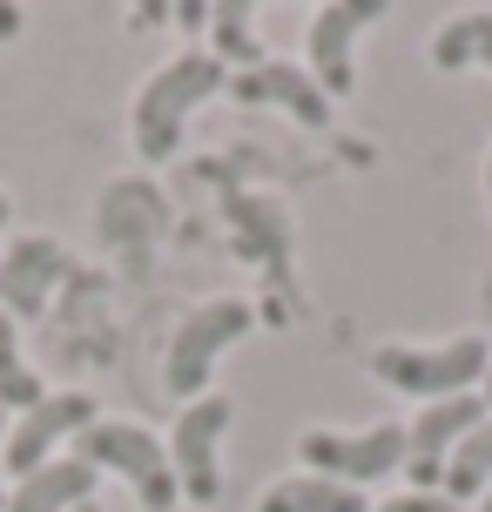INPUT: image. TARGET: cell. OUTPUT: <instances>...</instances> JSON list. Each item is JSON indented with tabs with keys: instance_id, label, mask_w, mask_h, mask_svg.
Returning a JSON list of instances; mask_svg holds the SVG:
<instances>
[{
	"instance_id": "6da1fadb",
	"label": "cell",
	"mask_w": 492,
	"mask_h": 512,
	"mask_svg": "<svg viewBox=\"0 0 492 512\" xmlns=\"http://www.w3.org/2000/svg\"><path fill=\"white\" fill-rule=\"evenodd\" d=\"M216 88H230V68L216 54H176L169 68H156V75L142 81V95H135V155L142 162H169L182 142V122Z\"/></svg>"
},
{
	"instance_id": "7a4b0ae2",
	"label": "cell",
	"mask_w": 492,
	"mask_h": 512,
	"mask_svg": "<svg viewBox=\"0 0 492 512\" xmlns=\"http://www.w3.org/2000/svg\"><path fill=\"white\" fill-rule=\"evenodd\" d=\"M75 459L95 465V472H122L135 486V499L149 512H176L182 486H176V465L162 452L156 432H142V425H115V418H95L88 432L75 438Z\"/></svg>"
},
{
	"instance_id": "3957f363",
	"label": "cell",
	"mask_w": 492,
	"mask_h": 512,
	"mask_svg": "<svg viewBox=\"0 0 492 512\" xmlns=\"http://www.w3.org/2000/svg\"><path fill=\"white\" fill-rule=\"evenodd\" d=\"M486 337H459V344H445V351H418V344H378L371 351V378L391 384V391H405V398H425V405H439V398H466L472 384L486 378Z\"/></svg>"
},
{
	"instance_id": "277c9868",
	"label": "cell",
	"mask_w": 492,
	"mask_h": 512,
	"mask_svg": "<svg viewBox=\"0 0 492 512\" xmlns=\"http://www.w3.org/2000/svg\"><path fill=\"white\" fill-rule=\"evenodd\" d=\"M257 324V310L243 304V297H216V304H196L189 317L176 324L169 337V364H162V384L176 391V398H209V378H216V358L230 351L236 337H250Z\"/></svg>"
},
{
	"instance_id": "5b68a950",
	"label": "cell",
	"mask_w": 492,
	"mask_h": 512,
	"mask_svg": "<svg viewBox=\"0 0 492 512\" xmlns=\"http://www.w3.org/2000/svg\"><path fill=\"white\" fill-rule=\"evenodd\" d=\"M162 230H169V203H162L142 176H122V182L102 189V203H95V236L122 256V270L142 277L149 256H156V243H162Z\"/></svg>"
},
{
	"instance_id": "8992f818",
	"label": "cell",
	"mask_w": 492,
	"mask_h": 512,
	"mask_svg": "<svg viewBox=\"0 0 492 512\" xmlns=\"http://www.w3.org/2000/svg\"><path fill=\"white\" fill-rule=\"evenodd\" d=\"M236 405L216 391V398H196V405L176 418V432H169V465H176V486L189 506H216L223 499V472H216V445L230 432Z\"/></svg>"
},
{
	"instance_id": "52a82bcc",
	"label": "cell",
	"mask_w": 492,
	"mask_h": 512,
	"mask_svg": "<svg viewBox=\"0 0 492 512\" xmlns=\"http://www.w3.org/2000/svg\"><path fill=\"white\" fill-rule=\"evenodd\" d=\"M297 459L311 465L317 479L337 486H364V479H385L405 472V425H371V432H304L297 438Z\"/></svg>"
},
{
	"instance_id": "ba28073f",
	"label": "cell",
	"mask_w": 492,
	"mask_h": 512,
	"mask_svg": "<svg viewBox=\"0 0 492 512\" xmlns=\"http://www.w3.org/2000/svg\"><path fill=\"white\" fill-rule=\"evenodd\" d=\"M95 425V398L88 391H54L34 411H21V425H7V445H0V479H27L54 459V445H68Z\"/></svg>"
},
{
	"instance_id": "9c48e42d",
	"label": "cell",
	"mask_w": 492,
	"mask_h": 512,
	"mask_svg": "<svg viewBox=\"0 0 492 512\" xmlns=\"http://www.w3.org/2000/svg\"><path fill=\"white\" fill-rule=\"evenodd\" d=\"M492 411H486V398H439L432 411H418V425L405 432V472L418 479V492H432L445 479V465H452V452H459V438L466 432H479Z\"/></svg>"
},
{
	"instance_id": "30bf717a",
	"label": "cell",
	"mask_w": 492,
	"mask_h": 512,
	"mask_svg": "<svg viewBox=\"0 0 492 512\" xmlns=\"http://www.w3.org/2000/svg\"><path fill=\"white\" fill-rule=\"evenodd\" d=\"M378 14H385V0H337V7H317L311 14V81L331 102L351 95V81H358L351 41H358V27H371Z\"/></svg>"
},
{
	"instance_id": "8fae6325",
	"label": "cell",
	"mask_w": 492,
	"mask_h": 512,
	"mask_svg": "<svg viewBox=\"0 0 492 512\" xmlns=\"http://www.w3.org/2000/svg\"><path fill=\"white\" fill-rule=\"evenodd\" d=\"M61 277H68V256H61L54 236H14L0 250V310L7 317H41Z\"/></svg>"
},
{
	"instance_id": "7c38bea8",
	"label": "cell",
	"mask_w": 492,
	"mask_h": 512,
	"mask_svg": "<svg viewBox=\"0 0 492 512\" xmlns=\"http://www.w3.org/2000/svg\"><path fill=\"white\" fill-rule=\"evenodd\" d=\"M230 95L236 102H277V108H290L304 128H324L331 122V95L317 88L304 68H290V61H257L250 75H230Z\"/></svg>"
},
{
	"instance_id": "4fadbf2b",
	"label": "cell",
	"mask_w": 492,
	"mask_h": 512,
	"mask_svg": "<svg viewBox=\"0 0 492 512\" xmlns=\"http://www.w3.org/2000/svg\"><path fill=\"white\" fill-rule=\"evenodd\" d=\"M95 465H81L75 452L68 459L41 465V472H27V479H14V492H7V512H75L95 499Z\"/></svg>"
},
{
	"instance_id": "5bb4252c",
	"label": "cell",
	"mask_w": 492,
	"mask_h": 512,
	"mask_svg": "<svg viewBox=\"0 0 492 512\" xmlns=\"http://www.w3.org/2000/svg\"><path fill=\"white\" fill-rule=\"evenodd\" d=\"M257 512H371V506H364L358 486H337V479H317V472H304V479L270 486V492L257 499Z\"/></svg>"
},
{
	"instance_id": "9a60e30c",
	"label": "cell",
	"mask_w": 492,
	"mask_h": 512,
	"mask_svg": "<svg viewBox=\"0 0 492 512\" xmlns=\"http://www.w3.org/2000/svg\"><path fill=\"white\" fill-rule=\"evenodd\" d=\"M472 61L492 68V14L486 7H479V14H459V21L432 41V68H445V75H459V68H472Z\"/></svg>"
},
{
	"instance_id": "2e32d148",
	"label": "cell",
	"mask_w": 492,
	"mask_h": 512,
	"mask_svg": "<svg viewBox=\"0 0 492 512\" xmlns=\"http://www.w3.org/2000/svg\"><path fill=\"white\" fill-rule=\"evenodd\" d=\"M209 41H216V61H223V68L236 61V75H250V68L263 61L257 34H250V7H243V0H223V7H209Z\"/></svg>"
},
{
	"instance_id": "e0dca14e",
	"label": "cell",
	"mask_w": 492,
	"mask_h": 512,
	"mask_svg": "<svg viewBox=\"0 0 492 512\" xmlns=\"http://www.w3.org/2000/svg\"><path fill=\"white\" fill-rule=\"evenodd\" d=\"M48 398L41 391V378L27 371V358H21V337H14V317L0 310V411H34Z\"/></svg>"
},
{
	"instance_id": "ac0fdd59",
	"label": "cell",
	"mask_w": 492,
	"mask_h": 512,
	"mask_svg": "<svg viewBox=\"0 0 492 512\" xmlns=\"http://www.w3.org/2000/svg\"><path fill=\"white\" fill-rule=\"evenodd\" d=\"M486 472H492V418L479 425V432L459 438V452H452V465H445V499L459 506V499H472V492H486Z\"/></svg>"
},
{
	"instance_id": "d6986e66",
	"label": "cell",
	"mask_w": 492,
	"mask_h": 512,
	"mask_svg": "<svg viewBox=\"0 0 492 512\" xmlns=\"http://www.w3.org/2000/svg\"><path fill=\"white\" fill-rule=\"evenodd\" d=\"M378 512H459L445 492H405V499H391V506H378Z\"/></svg>"
},
{
	"instance_id": "ffe728a7",
	"label": "cell",
	"mask_w": 492,
	"mask_h": 512,
	"mask_svg": "<svg viewBox=\"0 0 492 512\" xmlns=\"http://www.w3.org/2000/svg\"><path fill=\"white\" fill-rule=\"evenodd\" d=\"M169 21H182V27H209V7H203V0H182V7H169Z\"/></svg>"
},
{
	"instance_id": "44dd1931",
	"label": "cell",
	"mask_w": 492,
	"mask_h": 512,
	"mask_svg": "<svg viewBox=\"0 0 492 512\" xmlns=\"http://www.w3.org/2000/svg\"><path fill=\"white\" fill-rule=\"evenodd\" d=\"M14 27H21V7H0V41H14Z\"/></svg>"
},
{
	"instance_id": "7402d4cb",
	"label": "cell",
	"mask_w": 492,
	"mask_h": 512,
	"mask_svg": "<svg viewBox=\"0 0 492 512\" xmlns=\"http://www.w3.org/2000/svg\"><path fill=\"white\" fill-rule=\"evenodd\" d=\"M0 445H7V411H0ZM0 512H7V486H0Z\"/></svg>"
},
{
	"instance_id": "603a6c76",
	"label": "cell",
	"mask_w": 492,
	"mask_h": 512,
	"mask_svg": "<svg viewBox=\"0 0 492 512\" xmlns=\"http://www.w3.org/2000/svg\"><path fill=\"white\" fill-rule=\"evenodd\" d=\"M486 411H492V364H486Z\"/></svg>"
},
{
	"instance_id": "cb8c5ba5",
	"label": "cell",
	"mask_w": 492,
	"mask_h": 512,
	"mask_svg": "<svg viewBox=\"0 0 492 512\" xmlns=\"http://www.w3.org/2000/svg\"><path fill=\"white\" fill-rule=\"evenodd\" d=\"M486 196H492V155H486Z\"/></svg>"
},
{
	"instance_id": "d4e9b609",
	"label": "cell",
	"mask_w": 492,
	"mask_h": 512,
	"mask_svg": "<svg viewBox=\"0 0 492 512\" xmlns=\"http://www.w3.org/2000/svg\"><path fill=\"white\" fill-rule=\"evenodd\" d=\"M0 230H7V196H0Z\"/></svg>"
},
{
	"instance_id": "484cf974",
	"label": "cell",
	"mask_w": 492,
	"mask_h": 512,
	"mask_svg": "<svg viewBox=\"0 0 492 512\" xmlns=\"http://www.w3.org/2000/svg\"><path fill=\"white\" fill-rule=\"evenodd\" d=\"M75 512H102V506H95V499H88V506H75Z\"/></svg>"
},
{
	"instance_id": "4316f807",
	"label": "cell",
	"mask_w": 492,
	"mask_h": 512,
	"mask_svg": "<svg viewBox=\"0 0 492 512\" xmlns=\"http://www.w3.org/2000/svg\"><path fill=\"white\" fill-rule=\"evenodd\" d=\"M479 512H492V492H486V506H479Z\"/></svg>"
}]
</instances>
